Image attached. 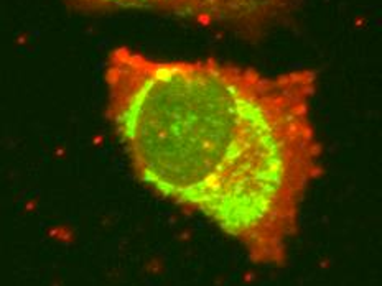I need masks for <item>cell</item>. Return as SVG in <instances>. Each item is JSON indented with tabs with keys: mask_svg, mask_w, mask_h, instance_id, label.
<instances>
[{
	"mask_svg": "<svg viewBox=\"0 0 382 286\" xmlns=\"http://www.w3.org/2000/svg\"><path fill=\"white\" fill-rule=\"evenodd\" d=\"M104 84L107 117L142 183L205 216L254 263H285L323 173L315 69L266 74L119 46L106 59Z\"/></svg>",
	"mask_w": 382,
	"mask_h": 286,
	"instance_id": "1",
	"label": "cell"
},
{
	"mask_svg": "<svg viewBox=\"0 0 382 286\" xmlns=\"http://www.w3.org/2000/svg\"><path fill=\"white\" fill-rule=\"evenodd\" d=\"M84 12L152 10L259 41L297 14L300 0H68Z\"/></svg>",
	"mask_w": 382,
	"mask_h": 286,
	"instance_id": "2",
	"label": "cell"
}]
</instances>
